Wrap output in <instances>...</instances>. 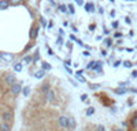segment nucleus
I'll list each match as a JSON object with an SVG mask.
<instances>
[{
  "label": "nucleus",
  "mask_w": 137,
  "mask_h": 131,
  "mask_svg": "<svg viewBox=\"0 0 137 131\" xmlns=\"http://www.w3.org/2000/svg\"><path fill=\"white\" fill-rule=\"evenodd\" d=\"M14 120V112L11 109H3L2 110V122H6L11 124Z\"/></svg>",
  "instance_id": "nucleus-1"
},
{
  "label": "nucleus",
  "mask_w": 137,
  "mask_h": 131,
  "mask_svg": "<svg viewBox=\"0 0 137 131\" xmlns=\"http://www.w3.org/2000/svg\"><path fill=\"white\" fill-rule=\"evenodd\" d=\"M58 124L62 128H68V126H70V117H67V116H59L58 117Z\"/></svg>",
  "instance_id": "nucleus-2"
},
{
  "label": "nucleus",
  "mask_w": 137,
  "mask_h": 131,
  "mask_svg": "<svg viewBox=\"0 0 137 131\" xmlns=\"http://www.w3.org/2000/svg\"><path fill=\"white\" fill-rule=\"evenodd\" d=\"M4 80H6V84L10 86V87L17 83V77H15V75H12V73H7V75H6V79H4Z\"/></svg>",
  "instance_id": "nucleus-3"
},
{
  "label": "nucleus",
  "mask_w": 137,
  "mask_h": 131,
  "mask_svg": "<svg viewBox=\"0 0 137 131\" xmlns=\"http://www.w3.org/2000/svg\"><path fill=\"white\" fill-rule=\"evenodd\" d=\"M47 101L50 104H55L56 102V93H55V90H50L48 91V94H47Z\"/></svg>",
  "instance_id": "nucleus-4"
},
{
  "label": "nucleus",
  "mask_w": 137,
  "mask_h": 131,
  "mask_svg": "<svg viewBox=\"0 0 137 131\" xmlns=\"http://www.w3.org/2000/svg\"><path fill=\"white\" fill-rule=\"evenodd\" d=\"M10 90H11V94H12V95H18V94L22 91V84L15 83L14 86H11V87H10Z\"/></svg>",
  "instance_id": "nucleus-5"
},
{
  "label": "nucleus",
  "mask_w": 137,
  "mask_h": 131,
  "mask_svg": "<svg viewBox=\"0 0 137 131\" xmlns=\"http://www.w3.org/2000/svg\"><path fill=\"white\" fill-rule=\"evenodd\" d=\"M2 59L6 61V62H11L14 59V55L11 52H2Z\"/></svg>",
  "instance_id": "nucleus-6"
},
{
  "label": "nucleus",
  "mask_w": 137,
  "mask_h": 131,
  "mask_svg": "<svg viewBox=\"0 0 137 131\" xmlns=\"http://www.w3.org/2000/svg\"><path fill=\"white\" fill-rule=\"evenodd\" d=\"M0 131H11V124L6 122H0Z\"/></svg>",
  "instance_id": "nucleus-7"
},
{
  "label": "nucleus",
  "mask_w": 137,
  "mask_h": 131,
  "mask_svg": "<svg viewBox=\"0 0 137 131\" xmlns=\"http://www.w3.org/2000/svg\"><path fill=\"white\" fill-rule=\"evenodd\" d=\"M38 35V28L37 26H32L30 29V33H29V36H30V39H36Z\"/></svg>",
  "instance_id": "nucleus-8"
},
{
  "label": "nucleus",
  "mask_w": 137,
  "mask_h": 131,
  "mask_svg": "<svg viewBox=\"0 0 137 131\" xmlns=\"http://www.w3.org/2000/svg\"><path fill=\"white\" fill-rule=\"evenodd\" d=\"M130 127L137 130V113L132 116V119H130Z\"/></svg>",
  "instance_id": "nucleus-9"
},
{
  "label": "nucleus",
  "mask_w": 137,
  "mask_h": 131,
  "mask_svg": "<svg viewBox=\"0 0 137 131\" xmlns=\"http://www.w3.org/2000/svg\"><path fill=\"white\" fill-rule=\"evenodd\" d=\"M10 7L8 0H0V10H7Z\"/></svg>",
  "instance_id": "nucleus-10"
},
{
  "label": "nucleus",
  "mask_w": 137,
  "mask_h": 131,
  "mask_svg": "<svg viewBox=\"0 0 137 131\" xmlns=\"http://www.w3.org/2000/svg\"><path fill=\"white\" fill-rule=\"evenodd\" d=\"M44 76H45V70H43V69L37 70L36 73H34V77H36V79H43Z\"/></svg>",
  "instance_id": "nucleus-11"
},
{
  "label": "nucleus",
  "mask_w": 137,
  "mask_h": 131,
  "mask_svg": "<svg viewBox=\"0 0 137 131\" xmlns=\"http://www.w3.org/2000/svg\"><path fill=\"white\" fill-rule=\"evenodd\" d=\"M93 4H92V3H86L85 4V11L86 13H93Z\"/></svg>",
  "instance_id": "nucleus-12"
},
{
  "label": "nucleus",
  "mask_w": 137,
  "mask_h": 131,
  "mask_svg": "<svg viewBox=\"0 0 137 131\" xmlns=\"http://www.w3.org/2000/svg\"><path fill=\"white\" fill-rule=\"evenodd\" d=\"M50 90H51V87H50V84H48V83H47V84H43V87H41V91H43V93L45 94V95L48 94V91H50Z\"/></svg>",
  "instance_id": "nucleus-13"
},
{
  "label": "nucleus",
  "mask_w": 137,
  "mask_h": 131,
  "mask_svg": "<svg viewBox=\"0 0 137 131\" xmlns=\"http://www.w3.org/2000/svg\"><path fill=\"white\" fill-rule=\"evenodd\" d=\"M76 127H77L76 120L73 119V117H70V126H68V130H76Z\"/></svg>",
  "instance_id": "nucleus-14"
},
{
  "label": "nucleus",
  "mask_w": 137,
  "mask_h": 131,
  "mask_svg": "<svg viewBox=\"0 0 137 131\" xmlns=\"http://www.w3.org/2000/svg\"><path fill=\"white\" fill-rule=\"evenodd\" d=\"M11 6H19V4L23 3V0H8Z\"/></svg>",
  "instance_id": "nucleus-15"
},
{
  "label": "nucleus",
  "mask_w": 137,
  "mask_h": 131,
  "mask_svg": "<svg viewBox=\"0 0 137 131\" xmlns=\"http://www.w3.org/2000/svg\"><path fill=\"white\" fill-rule=\"evenodd\" d=\"M14 70H15V72H21L22 70V62H18V64L14 65Z\"/></svg>",
  "instance_id": "nucleus-16"
},
{
  "label": "nucleus",
  "mask_w": 137,
  "mask_h": 131,
  "mask_svg": "<svg viewBox=\"0 0 137 131\" xmlns=\"http://www.w3.org/2000/svg\"><path fill=\"white\" fill-rule=\"evenodd\" d=\"M33 61V58L30 57V55H26V57H23V64H30V62Z\"/></svg>",
  "instance_id": "nucleus-17"
},
{
  "label": "nucleus",
  "mask_w": 137,
  "mask_h": 131,
  "mask_svg": "<svg viewBox=\"0 0 137 131\" xmlns=\"http://www.w3.org/2000/svg\"><path fill=\"white\" fill-rule=\"evenodd\" d=\"M51 69V65L48 62H43V70H50Z\"/></svg>",
  "instance_id": "nucleus-18"
},
{
  "label": "nucleus",
  "mask_w": 137,
  "mask_h": 131,
  "mask_svg": "<svg viewBox=\"0 0 137 131\" xmlns=\"http://www.w3.org/2000/svg\"><path fill=\"white\" fill-rule=\"evenodd\" d=\"M86 68H88V69H95V68H96V61H92V62H89Z\"/></svg>",
  "instance_id": "nucleus-19"
},
{
  "label": "nucleus",
  "mask_w": 137,
  "mask_h": 131,
  "mask_svg": "<svg viewBox=\"0 0 137 131\" xmlns=\"http://www.w3.org/2000/svg\"><path fill=\"white\" fill-rule=\"evenodd\" d=\"M22 93H23L25 97H29V94H30V88H29V87H25V88L22 90Z\"/></svg>",
  "instance_id": "nucleus-20"
},
{
  "label": "nucleus",
  "mask_w": 137,
  "mask_h": 131,
  "mask_svg": "<svg viewBox=\"0 0 137 131\" xmlns=\"http://www.w3.org/2000/svg\"><path fill=\"white\" fill-rule=\"evenodd\" d=\"M95 113V108H88L86 109V116H92Z\"/></svg>",
  "instance_id": "nucleus-21"
},
{
  "label": "nucleus",
  "mask_w": 137,
  "mask_h": 131,
  "mask_svg": "<svg viewBox=\"0 0 137 131\" xmlns=\"http://www.w3.org/2000/svg\"><path fill=\"white\" fill-rule=\"evenodd\" d=\"M76 77H77V80H78V81H81V83H85V81H86V80H85V77H82L81 75H76Z\"/></svg>",
  "instance_id": "nucleus-22"
},
{
  "label": "nucleus",
  "mask_w": 137,
  "mask_h": 131,
  "mask_svg": "<svg viewBox=\"0 0 137 131\" xmlns=\"http://www.w3.org/2000/svg\"><path fill=\"white\" fill-rule=\"evenodd\" d=\"M114 91H115L117 94H125V93H126L125 88H117V90H114Z\"/></svg>",
  "instance_id": "nucleus-23"
},
{
  "label": "nucleus",
  "mask_w": 137,
  "mask_h": 131,
  "mask_svg": "<svg viewBox=\"0 0 137 131\" xmlns=\"http://www.w3.org/2000/svg\"><path fill=\"white\" fill-rule=\"evenodd\" d=\"M124 66H125V68H132V66H133V64H132V62H129V61H125V62H124Z\"/></svg>",
  "instance_id": "nucleus-24"
},
{
  "label": "nucleus",
  "mask_w": 137,
  "mask_h": 131,
  "mask_svg": "<svg viewBox=\"0 0 137 131\" xmlns=\"http://www.w3.org/2000/svg\"><path fill=\"white\" fill-rule=\"evenodd\" d=\"M112 40H111V39H106V40H104V44L107 46V47H110L111 44H112V43H111Z\"/></svg>",
  "instance_id": "nucleus-25"
},
{
  "label": "nucleus",
  "mask_w": 137,
  "mask_h": 131,
  "mask_svg": "<svg viewBox=\"0 0 137 131\" xmlns=\"http://www.w3.org/2000/svg\"><path fill=\"white\" fill-rule=\"evenodd\" d=\"M99 87H100V84H91V86H89V88L96 90V88H99Z\"/></svg>",
  "instance_id": "nucleus-26"
},
{
  "label": "nucleus",
  "mask_w": 137,
  "mask_h": 131,
  "mask_svg": "<svg viewBox=\"0 0 137 131\" xmlns=\"http://www.w3.org/2000/svg\"><path fill=\"white\" fill-rule=\"evenodd\" d=\"M96 131H106V130H104V127H103V126L99 124V126H96Z\"/></svg>",
  "instance_id": "nucleus-27"
},
{
  "label": "nucleus",
  "mask_w": 137,
  "mask_h": 131,
  "mask_svg": "<svg viewBox=\"0 0 137 131\" xmlns=\"http://www.w3.org/2000/svg\"><path fill=\"white\" fill-rule=\"evenodd\" d=\"M66 8H67V7H66V6H63V4H60V6H59V10H60L62 13H66Z\"/></svg>",
  "instance_id": "nucleus-28"
},
{
  "label": "nucleus",
  "mask_w": 137,
  "mask_h": 131,
  "mask_svg": "<svg viewBox=\"0 0 137 131\" xmlns=\"http://www.w3.org/2000/svg\"><path fill=\"white\" fill-rule=\"evenodd\" d=\"M86 99H88V95L86 94H82L81 95V101H86Z\"/></svg>",
  "instance_id": "nucleus-29"
},
{
  "label": "nucleus",
  "mask_w": 137,
  "mask_h": 131,
  "mask_svg": "<svg viewBox=\"0 0 137 131\" xmlns=\"http://www.w3.org/2000/svg\"><path fill=\"white\" fill-rule=\"evenodd\" d=\"M68 10H70V13H71V14H74V7H73L71 4H68Z\"/></svg>",
  "instance_id": "nucleus-30"
},
{
  "label": "nucleus",
  "mask_w": 137,
  "mask_h": 131,
  "mask_svg": "<svg viewBox=\"0 0 137 131\" xmlns=\"http://www.w3.org/2000/svg\"><path fill=\"white\" fill-rule=\"evenodd\" d=\"M121 64H122V62H121V61H117V62H115V64H114V68H118V66H119Z\"/></svg>",
  "instance_id": "nucleus-31"
},
{
  "label": "nucleus",
  "mask_w": 137,
  "mask_h": 131,
  "mask_svg": "<svg viewBox=\"0 0 137 131\" xmlns=\"http://www.w3.org/2000/svg\"><path fill=\"white\" fill-rule=\"evenodd\" d=\"M132 77H134V79L137 77V70H133V72H132Z\"/></svg>",
  "instance_id": "nucleus-32"
},
{
  "label": "nucleus",
  "mask_w": 137,
  "mask_h": 131,
  "mask_svg": "<svg viewBox=\"0 0 137 131\" xmlns=\"http://www.w3.org/2000/svg\"><path fill=\"white\" fill-rule=\"evenodd\" d=\"M77 4H84V0H76Z\"/></svg>",
  "instance_id": "nucleus-33"
},
{
  "label": "nucleus",
  "mask_w": 137,
  "mask_h": 131,
  "mask_svg": "<svg viewBox=\"0 0 137 131\" xmlns=\"http://www.w3.org/2000/svg\"><path fill=\"white\" fill-rule=\"evenodd\" d=\"M66 70H67V72H68V73H73V72H71V69H70V68H68V66H67V65H66Z\"/></svg>",
  "instance_id": "nucleus-34"
},
{
  "label": "nucleus",
  "mask_w": 137,
  "mask_h": 131,
  "mask_svg": "<svg viewBox=\"0 0 137 131\" xmlns=\"http://www.w3.org/2000/svg\"><path fill=\"white\" fill-rule=\"evenodd\" d=\"M101 55H103V57H106V55H107V51H106V50H103V51H101Z\"/></svg>",
  "instance_id": "nucleus-35"
},
{
  "label": "nucleus",
  "mask_w": 137,
  "mask_h": 131,
  "mask_svg": "<svg viewBox=\"0 0 137 131\" xmlns=\"http://www.w3.org/2000/svg\"><path fill=\"white\" fill-rule=\"evenodd\" d=\"M125 21H126V23H130V22H132L130 18H125Z\"/></svg>",
  "instance_id": "nucleus-36"
},
{
  "label": "nucleus",
  "mask_w": 137,
  "mask_h": 131,
  "mask_svg": "<svg viewBox=\"0 0 137 131\" xmlns=\"http://www.w3.org/2000/svg\"><path fill=\"white\" fill-rule=\"evenodd\" d=\"M114 131H124L122 128H114Z\"/></svg>",
  "instance_id": "nucleus-37"
},
{
  "label": "nucleus",
  "mask_w": 137,
  "mask_h": 131,
  "mask_svg": "<svg viewBox=\"0 0 137 131\" xmlns=\"http://www.w3.org/2000/svg\"><path fill=\"white\" fill-rule=\"evenodd\" d=\"M0 59H2V52H0Z\"/></svg>",
  "instance_id": "nucleus-38"
},
{
  "label": "nucleus",
  "mask_w": 137,
  "mask_h": 131,
  "mask_svg": "<svg viewBox=\"0 0 137 131\" xmlns=\"http://www.w3.org/2000/svg\"><path fill=\"white\" fill-rule=\"evenodd\" d=\"M88 131H96V130H88Z\"/></svg>",
  "instance_id": "nucleus-39"
}]
</instances>
